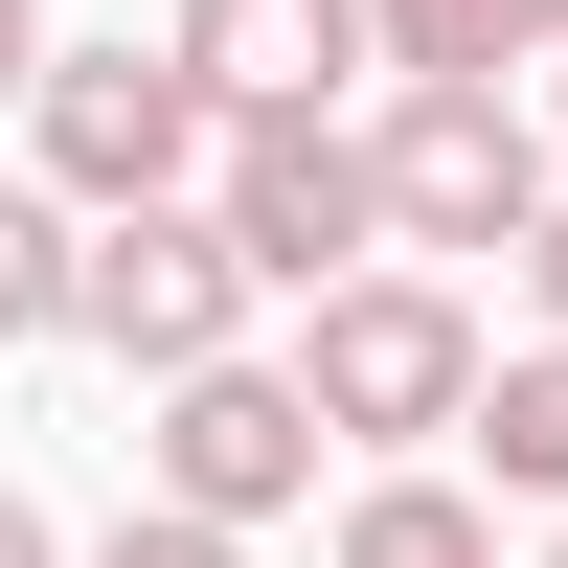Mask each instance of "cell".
<instances>
[{
	"mask_svg": "<svg viewBox=\"0 0 568 568\" xmlns=\"http://www.w3.org/2000/svg\"><path fill=\"white\" fill-rule=\"evenodd\" d=\"M296 364H318V409H342V455H433L455 409H478V296L455 273H409V251H364L342 296H296Z\"/></svg>",
	"mask_w": 568,
	"mask_h": 568,
	"instance_id": "obj_1",
	"label": "cell"
},
{
	"mask_svg": "<svg viewBox=\"0 0 568 568\" xmlns=\"http://www.w3.org/2000/svg\"><path fill=\"white\" fill-rule=\"evenodd\" d=\"M251 227L205 205V182H182V205H91V342L136 364V387H182V364H227L251 342Z\"/></svg>",
	"mask_w": 568,
	"mask_h": 568,
	"instance_id": "obj_5",
	"label": "cell"
},
{
	"mask_svg": "<svg viewBox=\"0 0 568 568\" xmlns=\"http://www.w3.org/2000/svg\"><path fill=\"white\" fill-rule=\"evenodd\" d=\"M0 568H69V546H45V500H0Z\"/></svg>",
	"mask_w": 568,
	"mask_h": 568,
	"instance_id": "obj_15",
	"label": "cell"
},
{
	"mask_svg": "<svg viewBox=\"0 0 568 568\" xmlns=\"http://www.w3.org/2000/svg\"><path fill=\"white\" fill-rule=\"evenodd\" d=\"M546 568H568V500H546Z\"/></svg>",
	"mask_w": 568,
	"mask_h": 568,
	"instance_id": "obj_17",
	"label": "cell"
},
{
	"mask_svg": "<svg viewBox=\"0 0 568 568\" xmlns=\"http://www.w3.org/2000/svg\"><path fill=\"white\" fill-rule=\"evenodd\" d=\"M23 91H45V0H0V114H23Z\"/></svg>",
	"mask_w": 568,
	"mask_h": 568,
	"instance_id": "obj_13",
	"label": "cell"
},
{
	"mask_svg": "<svg viewBox=\"0 0 568 568\" xmlns=\"http://www.w3.org/2000/svg\"><path fill=\"white\" fill-rule=\"evenodd\" d=\"M455 455H478L500 500H568V318H546L524 364H478V409H455Z\"/></svg>",
	"mask_w": 568,
	"mask_h": 568,
	"instance_id": "obj_9",
	"label": "cell"
},
{
	"mask_svg": "<svg viewBox=\"0 0 568 568\" xmlns=\"http://www.w3.org/2000/svg\"><path fill=\"white\" fill-rule=\"evenodd\" d=\"M546 114H568V45H546Z\"/></svg>",
	"mask_w": 568,
	"mask_h": 568,
	"instance_id": "obj_16",
	"label": "cell"
},
{
	"mask_svg": "<svg viewBox=\"0 0 568 568\" xmlns=\"http://www.w3.org/2000/svg\"><path fill=\"white\" fill-rule=\"evenodd\" d=\"M342 568H500V500L433 478V455H387V478L342 500Z\"/></svg>",
	"mask_w": 568,
	"mask_h": 568,
	"instance_id": "obj_10",
	"label": "cell"
},
{
	"mask_svg": "<svg viewBox=\"0 0 568 568\" xmlns=\"http://www.w3.org/2000/svg\"><path fill=\"white\" fill-rule=\"evenodd\" d=\"M387 205L409 251H524L568 205V114H524L500 69H387Z\"/></svg>",
	"mask_w": 568,
	"mask_h": 568,
	"instance_id": "obj_2",
	"label": "cell"
},
{
	"mask_svg": "<svg viewBox=\"0 0 568 568\" xmlns=\"http://www.w3.org/2000/svg\"><path fill=\"white\" fill-rule=\"evenodd\" d=\"M182 45H205L227 114H296V91L387 69V0H182Z\"/></svg>",
	"mask_w": 568,
	"mask_h": 568,
	"instance_id": "obj_7",
	"label": "cell"
},
{
	"mask_svg": "<svg viewBox=\"0 0 568 568\" xmlns=\"http://www.w3.org/2000/svg\"><path fill=\"white\" fill-rule=\"evenodd\" d=\"M568 0H387V69H546Z\"/></svg>",
	"mask_w": 568,
	"mask_h": 568,
	"instance_id": "obj_11",
	"label": "cell"
},
{
	"mask_svg": "<svg viewBox=\"0 0 568 568\" xmlns=\"http://www.w3.org/2000/svg\"><path fill=\"white\" fill-rule=\"evenodd\" d=\"M205 205L251 227V273H273V296H342L364 251H409V205H387V136H342V91H296V114H227Z\"/></svg>",
	"mask_w": 568,
	"mask_h": 568,
	"instance_id": "obj_4",
	"label": "cell"
},
{
	"mask_svg": "<svg viewBox=\"0 0 568 568\" xmlns=\"http://www.w3.org/2000/svg\"><path fill=\"white\" fill-rule=\"evenodd\" d=\"M23 136H45V182L69 205H182V182L227 160V91H205V45H45V91H23Z\"/></svg>",
	"mask_w": 568,
	"mask_h": 568,
	"instance_id": "obj_3",
	"label": "cell"
},
{
	"mask_svg": "<svg viewBox=\"0 0 568 568\" xmlns=\"http://www.w3.org/2000/svg\"><path fill=\"white\" fill-rule=\"evenodd\" d=\"M318 455H342V409H318V364H182L160 387V433H136V478L160 500H205V524H296L318 500Z\"/></svg>",
	"mask_w": 568,
	"mask_h": 568,
	"instance_id": "obj_6",
	"label": "cell"
},
{
	"mask_svg": "<svg viewBox=\"0 0 568 568\" xmlns=\"http://www.w3.org/2000/svg\"><path fill=\"white\" fill-rule=\"evenodd\" d=\"M524 296H546V318H568V205H546V227H524Z\"/></svg>",
	"mask_w": 568,
	"mask_h": 568,
	"instance_id": "obj_14",
	"label": "cell"
},
{
	"mask_svg": "<svg viewBox=\"0 0 568 568\" xmlns=\"http://www.w3.org/2000/svg\"><path fill=\"white\" fill-rule=\"evenodd\" d=\"M91 568H251V524H205V500H160V478H136V524L91 546Z\"/></svg>",
	"mask_w": 568,
	"mask_h": 568,
	"instance_id": "obj_12",
	"label": "cell"
},
{
	"mask_svg": "<svg viewBox=\"0 0 568 568\" xmlns=\"http://www.w3.org/2000/svg\"><path fill=\"white\" fill-rule=\"evenodd\" d=\"M23 342H91V205L69 182H0V364Z\"/></svg>",
	"mask_w": 568,
	"mask_h": 568,
	"instance_id": "obj_8",
	"label": "cell"
}]
</instances>
